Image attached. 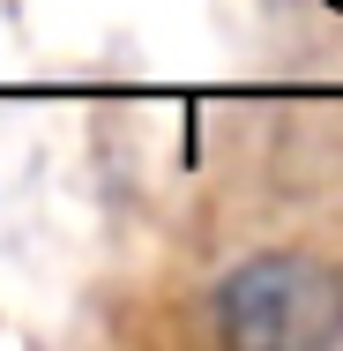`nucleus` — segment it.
<instances>
[{"label": "nucleus", "mask_w": 343, "mask_h": 351, "mask_svg": "<svg viewBox=\"0 0 343 351\" xmlns=\"http://www.w3.org/2000/svg\"><path fill=\"white\" fill-rule=\"evenodd\" d=\"M224 344H343V277L306 254H262L216 284Z\"/></svg>", "instance_id": "1"}]
</instances>
